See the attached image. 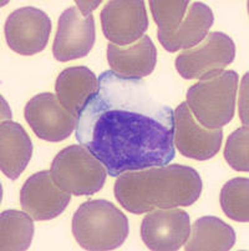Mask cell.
<instances>
[{
  "label": "cell",
  "instance_id": "6da1fadb",
  "mask_svg": "<svg viewBox=\"0 0 249 251\" xmlns=\"http://www.w3.org/2000/svg\"><path fill=\"white\" fill-rule=\"evenodd\" d=\"M77 141L118 177L127 171L168 165L175 159L173 110L152 95L141 79L111 70L80 113Z\"/></svg>",
  "mask_w": 249,
  "mask_h": 251
},
{
  "label": "cell",
  "instance_id": "7a4b0ae2",
  "mask_svg": "<svg viewBox=\"0 0 249 251\" xmlns=\"http://www.w3.org/2000/svg\"><path fill=\"white\" fill-rule=\"evenodd\" d=\"M202 186L197 170L173 164L123 173L113 193L127 211L140 215L155 209L191 206L202 194Z\"/></svg>",
  "mask_w": 249,
  "mask_h": 251
},
{
  "label": "cell",
  "instance_id": "3957f363",
  "mask_svg": "<svg viewBox=\"0 0 249 251\" xmlns=\"http://www.w3.org/2000/svg\"><path fill=\"white\" fill-rule=\"evenodd\" d=\"M72 234L85 250H115L129 236V219L113 202L90 200L80 205L72 216Z\"/></svg>",
  "mask_w": 249,
  "mask_h": 251
},
{
  "label": "cell",
  "instance_id": "277c9868",
  "mask_svg": "<svg viewBox=\"0 0 249 251\" xmlns=\"http://www.w3.org/2000/svg\"><path fill=\"white\" fill-rule=\"evenodd\" d=\"M238 74L223 70L216 76L202 79L187 91V105L198 123L207 129H222L236 110Z\"/></svg>",
  "mask_w": 249,
  "mask_h": 251
},
{
  "label": "cell",
  "instance_id": "5b68a950",
  "mask_svg": "<svg viewBox=\"0 0 249 251\" xmlns=\"http://www.w3.org/2000/svg\"><path fill=\"white\" fill-rule=\"evenodd\" d=\"M54 181L75 196H90L102 189L107 170L82 145H70L54 157L50 169Z\"/></svg>",
  "mask_w": 249,
  "mask_h": 251
},
{
  "label": "cell",
  "instance_id": "8992f818",
  "mask_svg": "<svg viewBox=\"0 0 249 251\" xmlns=\"http://www.w3.org/2000/svg\"><path fill=\"white\" fill-rule=\"evenodd\" d=\"M236 58V44L221 31L207 34L196 47L182 51L176 59V69L184 79H208L222 73Z\"/></svg>",
  "mask_w": 249,
  "mask_h": 251
},
{
  "label": "cell",
  "instance_id": "52a82bcc",
  "mask_svg": "<svg viewBox=\"0 0 249 251\" xmlns=\"http://www.w3.org/2000/svg\"><path fill=\"white\" fill-rule=\"evenodd\" d=\"M222 140V129L202 126L187 102H181L173 111V144L184 156L198 161L209 160L218 154Z\"/></svg>",
  "mask_w": 249,
  "mask_h": 251
},
{
  "label": "cell",
  "instance_id": "ba28073f",
  "mask_svg": "<svg viewBox=\"0 0 249 251\" xmlns=\"http://www.w3.org/2000/svg\"><path fill=\"white\" fill-rule=\"evenodd\" d=\"M4 33L13 51L20 55H35L46 48L51 33V20L45 11L25 6L9 15Z\"/></svg>",
  "mask_w": 249,
  "mask_h": 251
},
{
  "label": "cell",
  "instance_id": "9c48e42d",
  "mask_svg": "<svg viewBox=\"0 0 249 251\" xmlns=\"http://www.w3.org/2000/svg\"><path fill=\"white\" fill-rule=\"evenodd\" d=\"M24 115L35 135L51 143L68 139L76 129L79 120L51 93H43L31 98L25 106Z\"/></svg>",
  "mask_w": 249,
  "mask_h": 251
},
{
  "label": "cell",
  "instance_id": "30bf717a",
  "mask_svg": "<svg viewBox=\"0 0 249 251\" xmlns=\"http://www.w3.org/2000/svg\"><path fill=\"white\" fill-rule=\"evenodd\" d=\"M191 235V219L178 207L155 209L143 218L141 237L154 251H177Z\"/></svg>",
  "mask_w": 249,
  "mask_h": 251
},
{
  "label": "cell",
  "instance_id": "8fae6325",
  "mask_svg": "<svg viewBox=\"0 0 249 251\" xmlns=\"http://www.w3.org/2000/svg\"><path fill=\"white\" fill-rule=\"evenodd\" d=\"M101 25L111 44L130 45L140 40L148 29L142 0H111L101 11Z\"/></svg>",
  "mask_w": 249,
  "mask_h": 251
},
{
  "label": "cell",
  "instance_id": "7c38bea8",
  "mask_svg": "<svg viewBox=\"0 0 249 251\" xmlns=\"http://www.w3.org/2000/svg\"><path fill=\"white\" fill-rule=\"evenodd\" d=\"M96 42L93 15L82 14L77 6L66 9L59 18L52 54L58 61H70L84 58Z\"/></svg>",
  "mask_w": 249,
  "mask_h": 251
},
{
  "label": "cell",
  "instance_id": "4fadbf2b",
  "mask_svg": "<svg viewBox=\"0 0 249 251\" xmlns=\"http://www.w3.org/2000/svg\"><path fill=\"white\" fill-rule=\"evenodd\" d=\"M71 200V194L63 190L54 181L50 171H39L31 175L20 190L23 211L35 221L58 218L65 211Z\"/></svg>",
  "mask_w": 249,
  "mask_h": 251
},
{
  "label": "cell",
  "instance_id": "5bb4252c",
  "mask_svg": "<svg viewBox=\"0 0 249 251\" xmlns=\"http://www.w3.org/2000/svg\"><path fill=\"white\" fill-rule=\"evenodd\" d=\"M107 61L111 72L126 79H142L154 72L157 64V49L150 36L143 35L130 47L107 45Z\"/></svg>",
  "mask_w": 249,
  "mask_h": 251
},
{
  "label": "cell",
  "instance_id": "9a60e30c",
  "mask_svg": "<svg viewBox=\"0 0 249 251\" xmlns=\"http://www.w3.org/2000/svg\"><path fill=\"white\" fill-rule=\"evenodd\" d=\"M213 11L205 4L195 1L188 6L186 17L173 31H157L162 47L170 52L191 49L200 44L213 25Z\"/></svg>",
  "mask_w": 249,
  "mask_h": 251
},
{
  "label": "cell",
  "instance_id": "2e32d148",
  "mask_svg": "<svg viewBox=\"0 0 249 251\" xmlns=\"http://www.w3.org/2000/svg\"><path fill=\"white\" fill-rule=\"evenodd\" d=\"M97 88L99 79L86 67H72L63 70L55 84L60 104L77 118L89 100L96 94Z\"/></svg>",
  "mask_w": 249,
  "mask_h": 251
},
{
  "label": "cell",
  "instance_id": "e0dca14e",
  "mask_svg": "<svg viewBox=\"0 0 249 251\" xmlns=\"http://www.w3.org/2000/svg\"><path fill=\"white\" fill-rule=\"evenodd\" d=\"M33 156V143L24 127L15 122L0 125V168L5 176L17 180Z\"/></svg>",
  "mask_w": 249,
  "mask_h": 251
},
{
  "label": "cell",
  "instance_id": "ac0fdd59",
  "mask_svg": "<svg viewBox=\"0 0 249 251\" xmlns=\"http://www.w3.org/2000/svg\"><path fill=\"white\" fill-rule=\"evenodd\" d=\"M191 227V235L184 244L187 251H228L236 244L233 227L216 216L200 218Z\"/></svg>",
  "mask_w": 249,
  "mask_h": 251
},
{
  "label": "cell",
  "instance_id": "d6986e66",
  "mask_svg": "<svg viewBox=\"0 0 249 251\" xmlns=\"http://www.w3.org/2000/svg\"><path fill=\"white\" fill-rule=\"evenodd\" d=\"M34 236V219L25 211L5 210L0 214V249L25 251Z\"/></svg>",
  "mask_w": 249,
  "mask_h": 251
},
{
  "label": "cell",
  "instance_id": "ffe728a7",
  "mask_svg": "<svg viewBox=\"0 0 249 251\" xmlns=\"http://www.w3.org/2000/svg\"><path fill=\"white\" fill-rule=\"evenodd\" d=\"M221 206L226 215L238 223L249 221V179L236 177L221 190Z\"/></svg>",
  "mask_w": 249,
  "mask_h": 251
},
{
  "label": "cell",
  "instance_id": "44dd1931",
  "mask_svg": "<svg viewBox=\"0 0 249 251\" xmlns=\"http://www.w3.org/2000/svg\"><path fill=\"white\" fill-rule=\"evenodd\" d=\"M151 11L161 31H173L183 20L189 6L188 0H151Z\"/></svg>",
  "mask_w": 249,
  "mask_h": 251
},
{
  "label": "cell",
  "instance_id": "7402d4cb",
  "mask_svg": "<svg viewBox=\"0 0 249 251\" xmlns=\"http://www.w3.org/2000/svg\"><path fill=\"white\" fill-rule=\"evenodd\" d=\"M225 159L237 171L249 170V129L242 126L230 134L225 148Z\"/></svg>",
  "mask_w": 249,
  "mask_h": 251
},
{
  "label": "cell",
  "instance_id": "603a6c76",
  "mask_svg": "<svg viewBox=\"0 0 249 251\" xmlns=\"http://www.w3.org/2000/svg\"><path fill=\"white\" fill-rule=\"evenodd\" d=\"M239 115L243 126H248V74L244 75L239 95Z\"/></svg>",
  "mask_w": 249,
  "mask_h": 251
},
{
  "label": "cell",
  "instance_id": "cb8c5ba5",
  "mask_svg": "<svg viewBox=\"0 0 249 251\" xmlns=\"http://www.w3.org/2000/svg\"><path fill=\"white\" fill-rule=\"evenodd\" d=\"M100 4H101L100 0H96V1L95 0H91V1H89V0H77L76 1V6L79 8V10L85 15L92 14V10H95Z\"/></svg>",
  "mask_w": 249,
  "mask_h": 251
}]
</instances>
